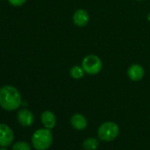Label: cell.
Wrapping results in <instances>:
<instances>
[{"instance_id": "cell-12", "label": "cell", "mask_w": 150, "mask_h": 150, "mask_svg": "<svg viewBox=\"0 0 150 150\" xmlns=\"http://www.w3.org/2000/svg\"><path fill=\"white\" fill-rule=\"evenodd\" d=\"M85 71L82 68V66L74 65L70 70V75L71 77L74 80H81L84 77Z\"/></svg>"}, {"instance_id": "cell-13", "label": "cell", "mask_w": 150, "mask_h": 150, "mask_svg": "<svg viewBox=\"0 0 150 150\" xmlns=\"http://www.w3.org/2000/svg\"><path fill=\"white\" fill-rule=\"evenodd\" d=\"M13 150H31V146L26 141H18L13 144Z\"/></svg>"}, {"instance_id": "cell-3", "label": "cell", "mask_w": 150, "mask_h": 150, "mask_svg": "<svg viewBox=\"0 0 150 150\" xmlns=\"http://www.w3.org/2000/svg\"><path fill=\"white\" fill-rule=\"evenodd\" d=\"M119 134V126L111 121L103 123L97 131L98 138L103 141H113L115 140Z\"/></svg>"}, {"instance_id": "cell-17", "label": "cell", "mask_w": 150, "mask_h": 150, "mask_svg": "<svg viewBox=\"0 0 150 150\" xmlns=\"http://www.w3.org/2000/svg\"><path fill=\"white\" fill-rule=\"evenodd\" d=\"M138 1H143V0H138Z\"/></svg>"}, {"instance_id": "cell-14", "label": "cell", "mask_w": 150, "mask_h": 150, "mask_svg": "<svg viewBox=\"0 0 150 150\" xmlns=\"http://www.w3.org/2000/svg\"><path fill=\"white\" fill-rule=\"evenodd\" d=\"M8 2L13 6H21L27 2V0H8Z\"/></svg>"}, {"instance_id": "cell-11", "label": "cell", "mask_w": 150, "mask_h": 150, "mask_svg": "<svg viewBox=\"0 0 150 150\" xmlns=\"http://www.w3.org/2000/svg\"><path fill=\"white\" fill-rule=\"evenodd\" d=\"M82 146L85 150H96L99 146V140L96 138H88L83 141Z\"/></svg>"}, {"instance_id": "cell-1", "label": "cell", "mask_w": 150, "mask_h": 150, "mask_svg": "<svg viewBox=\"0 0 150 150\" xmlns=\"http://www.w3.org/2000/svg\"><path fill=\"white\" fill-rule=\"evenodd\" d=\"M22 103L19 90L11 85H6L0 88V106L4 110L12 111L18 110Z\"/></svg>"}, {"instance_id": "cell-9", "label": "cell", "mask_w": 150, "mask_h": 150, "mask_svg": "<svg viewBox=\"0 0 150 150\" xmlns=\"http://www.w3.org/2000/svg\"><path fill=\"white\" fill-rule=\"evenodd\" d=\"M41 121L45 128L51 130L57 124V117L52 111L45 110L41 115Z\"/></svg>"}, {"instance_id": "cell-7", "label": "cell", "mask_w": 150, "mask_h": 150, "mask_svg": "<svg viewBox=\"0 0 150 150\" xmlns=\"http://www.w3.org/2000/svg\"><path fill=\"white\" fill-rule=\"evenodd\" d=\"M145 74L144 68L139 64H132L127 70V75L131 81H139L143 79Z\"/></svg>"}, {"instance_id": "cell-8", "label": "cell", "mask_w": 150, "mask_h": 150, "mask_svg": "<svg viewBox=\"0 0 150 150\" xmlns=\"http://www.w3.org/2000/svg\"><path fill=\"white\" fill-rule=\"evenodd\" d=\"M72 21L75 26L79 28H83L88 25L89 21V14L84 9H79L74 13L72 16Z\"/></svg>"}, {"instance_id": "cell-6", "label": "cell", "mask_w": 150, "mask_h": 150, "mask_svg": "<svg viewBox=\"0 0 150 150\" xmlns=\"http://www.w3.org/2000/svg\"><path fill=\"white\" fill-rule=\"evenodd\" d=\"M17 119L18 122L25 127H29L34 124L35 116L34 114L27 109L20 110L17 113Z\"/></svg>"}, {"instance_id": "cell-10", "label": "cell", "mask_w": 150, "mask_h": 150, "mask_svg": "<svg viewBox=\"0 0 150 150\" xmlns=\"http://www.w3.org/2000/svg\"><path fill=\"white\" fill-rule=\"evenodd\" d=\"M70 122H71V126L78 131H82V130L86 129V127L88 126L87 118L82 114H80V113L74 114L71 117Z\"/></svg>"}, {"instance_id": "cell-4", "label": "cell", "mask_w": 150, "mask_h": 150, "mask_svg": "<svg viewBox=\"0 0 150 150\" xmlns=\"http://www.w3.org/2000/svg\"><path fill=\"white\" fill-rule=\"evenodd\" d=\"M81 66L85 73L89 75H96L102 71L103 62L96 55H88L83 58Z\"/></svg>"}, {"instance_id": "cell-5", "label": "cell", "mask_w": 150, "mask_h": 150, "mask_svg": "<svg viewBox=\"0 0 150 150\" xmlns=\"http://www.w3.org/2000/svg\"><path fill=\"white\" fill-rule=\"evenodd\" d=\"M14 139V134L11 127L6 124H0V146L7 147L12 145Z\"/></svg>"}, {"instance_id": "cell-2", "label": "cell", "mask_w": 150, "mask_h": 150, "mask_svg": "<svg viewBox=\"0 0 150 150\" xmlns=\"http://www.w3.org/2000/svg\"><path fill=\"white\" fill-rule=\"evenodd\" d=\"M32 145L36 150H47L52 144L53 135L50 129L41 128L32 135Z\"/></svg>"}, {"instance_id": "cell-15", "label": "cell", "mask_w": 150, "mask_h": 150, "mask_svg": "<svg viewBox=\"0 0 150 150\" xmlns=\"http://www.w3.org/2000/svg\"><path fill=\"white\" fill-rule=\"evenodd\" d=\"M0 150H7L6 147H4V146H1V147H0Z\"/></svg>"}, {"instance_id": "cell-16", "label": "cell", "mask_w": 150, "mask_h": 150, "mask_svg": "<svg viewBox=\"0 0 150 150\" xmlns=\"http://www.w3.org/2000/svg\"><path fill=\"white\" fill-rule=\"evenodd\" d=\"M147 20H148V21H150V13H148V14H147Z\"/></svg>"}]
</instances>
